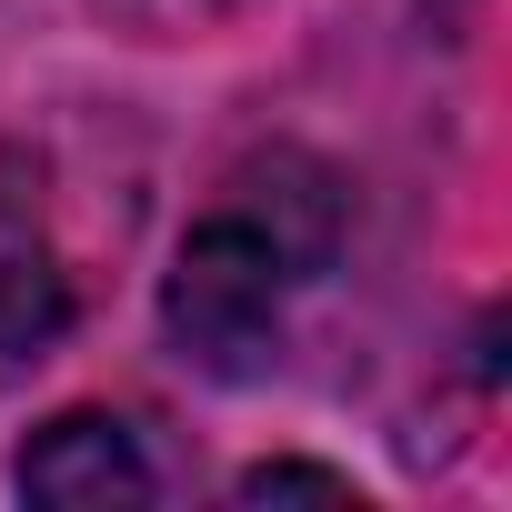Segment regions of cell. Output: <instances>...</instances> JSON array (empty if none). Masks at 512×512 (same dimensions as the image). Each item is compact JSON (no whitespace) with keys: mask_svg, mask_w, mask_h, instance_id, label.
Listing matches in <instances>:
<instances>
[{"mask_svg":"<svg viewBox=\"0 0 512 512\" xmlns=\"http://www.w3.org/2000/svg\"><path fill=\"white\" fill-rule=\"evenodd\" d=\"M241 502H352V482L322 472V462H251L241 472Z\"/></svg>","mask_w":512,"mask_h":512,"instance_id":"obj_4","label":"cell"},{"mask_svg":"<svg viewBox=\"0 0 512 512\" xmlns=\"http://www.w3.org/2000/svg\"><path fill=\"white\" fill-rule=\"evenodd\" d=\"M21 492H31V502H151L141 432L111 422V412H61V422L21 452Z\"/></svg>","mask_w":512,"mask_h":512,"instance_id":"obj_3","label":"cell"},{"mask_svg":"<svg viewBox=\"0 0 512 512\" xmlns=\"http://www.w3.org/2000/svg\"><path fill=\"white\" fill-rule=\"evenodd\" d=\"M71 322V282L51 251V211H41V161L0 151V382H21Z\"/></svg>","mask_w":512,"mask_h":512,"instance_id":"obj_2","label":"cell"},{"mask_svg":"<svg viewBox=\"0 0 512 512\" xmlns=\"http://www.w3.org/2000/svg\"><path fill=\"white\" fill-rule=\"evenodd\" d=\"M332 241H342V191L322 161H302V151L251 161L161 282V322H171L181 362H201L211 382L262 372V352L282 332V292L332 262Z\"/></svg>","mask_w":512,"mask_h":512,"instance_id":"obj_1","label":"cell"}]
</instances>
